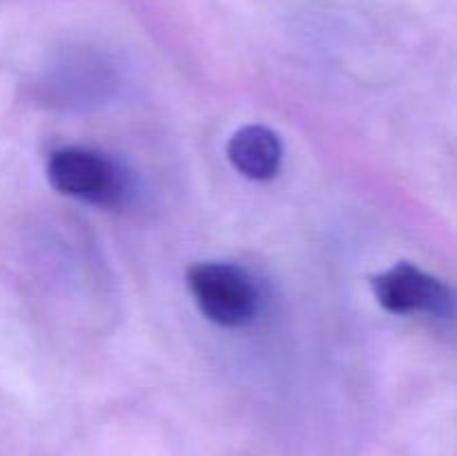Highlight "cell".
Wrapping results in <instances>:
<instances>
[{"mask_svg":"<svg viewBox=\"0 0 457 456\" xmlns=\"http://www.w3.org/2000/svg\"><path fill=\"white\" fill-rule=\"evenodd\" d=\"M49 186L61 195L101 208H119L128 201L129 177L119 161L89 148H61L47 159Z\"/></svg>","mask_w":457,"mask_h":456,"instance_id":"6da1fadb","label":"cell"},{"mask_svg":"<svg viewBox=\"0 0 457 456\" xmlns=\"http://www.w3.org/2000/svg\"><path fill=\"white\" fill-rule=\"evenodd\" d=\"M187 289L199 311L226 329L250 325L259 313V289L237 264L196 262L186 273Z\"/></svg>","mask_w":457,"mask_h":456,"instance_id":"7a4b0ae2","label":"cell"},{"mask_svg":"<svg viewBox=\"0 0 457 456\" xmlns=\"http://www.w3.org/2000/svg\"><path fill=\"white\" fill-rule=\"evenodd\" d=\"M379 307L395 316H424L453 320L457 293L440 277L422 271L413 262H397L370 280Z\"/></svg>","mask_w":457,"mask_h":456,"instance_id":"3957f363","label":"cell"},{"mask_svg":"<svg viewBox=\"0 0 457 456\" xmlns=\"http://www.w3.org/2000/svg\"><path fill=\"white\" fill-rule=\"evenodd\" d=\"M228 161L253 182H270L279 174L284 146L275 130L266 125H244L228 141Z\"/></svg>","mask_w":457,"mask_h":456,"instance_id":"277c9868","label":"cell"}]
</instances>
